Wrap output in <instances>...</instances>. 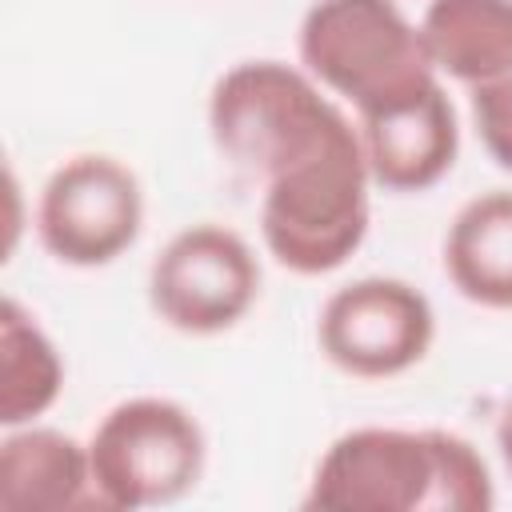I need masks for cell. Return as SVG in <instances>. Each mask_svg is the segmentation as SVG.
I'll return each instance as SVG.
<instances>
[{"mask_svg":"<svg viewBox=\"0 0 512 512\" xmlns=\"http://www.w3.org/2000/svg\"><path fill=\"white\" fill-rule=\"evenodd\" d=\"M348 124L312 72L288 60H240L208 92L212 144L260 184L320 152Z\"/></svg>","mask_w":512,"mask_h":512,"instance_id":"1","label":"cell"},{"mask_svg":"<svg viewBox=\"0 0 512 512\" xmlns=\"http://www.w3.org/2000/svg\"><path fill=\"white\" fill-rule=\"evenodd\" d=\"M372 176L356 120L308 160L284 168L260 196V240L296 276H324L348 264L372 220Z\"/></svg>","mask_w":512,"mask_h":512,"instance_id":"2","label":"cell"},{"mask_svg":"<svg viewBox=\"0 0 512 512\" xmlns=\"http://www.w3.org/2000/svg\"><path fill=\"white\" fill-rule=\"evenodd\" d=\"M300 64L356 112L380 108L436 76L420 24L396 0H312L296 28Z\"/></svg>","mask_w":512,"mask_h":512,"instance_id":"3","label":"cell"},{"mask_svg":"<svg viewBox=\"0 0 512 512\" xmlns=\"http://www.w3.org/2000/svg\"><path fill=\"white\" fill-rule=\"evenodd\" d=\"M100 508L136 512L188 496L208 460V440L192 408L172 396H128L112 404L88 436Z\"/></svg>","mask_w":512,"mask_h":512,"instance_id":"4","label":"cell"},{"mask_svg":"<svg viewBox=\"0 0 512 512\" xmlns=\"http://www.w3.org/2000/svg\"><path fill=\"white\" fill-rule=\"evenodd\" d=\"M144 228L140 176L108 152L60 160L36 196V236L68 268H104L124 256Z\"/></svg>","mask_w":512,"mask_h":512,"instance_id":"5","label":"cell"},{"mask_svg":"<svg viewBox=\"0 0 512 512\" xmlns=\"http://www.w3.org/2000/svg\"><path fill=\"white\" fill-rule=\"evenodd\" d=\"M260 280L252 244L236 228L200 220L168 236L156 252L148 268V304L184 336H216L252 312Z\"/></svg>","mask_w":512,"mask_h":512,"instance_id":"6","label":"cell"},{"mask_svg":"<svg viewBox=\"0 0 512 512\" xmlns=\"http://www.w3.org/2000/svg\"><path fill=\"white\" fill-rule=\"evenodd\" d=\"M436 340L432 300L400 276L340 284L316 316V344L332 368L356 380H388L416 368Z\"/></svg>","mask_w":512,"mask_h":512,"instance_id":"7","label":"cell"},{"mask_svg":"<svg viewBox=\"0 0 512 512\" xmlns=\"http://www.w3.org/2000/svg\"><path fill=\"white\" fill-rule=\"evenodd\" d=\"M436 428H352L336 436L308 480V508L432 512Z\"/></svg>","mask_w":512,"mask_h":512,"instance_id":"8","label":"cell"},{"mask_svg":"<svg viewBox=\"0 0 512 512\" xmlns=\"http://www.w3.org/2000/svg\"><path fill=\"white\" fill-rule=\"evenodd\" d=\"M356 132L368 176L384 192H428L460 156V116L440 76L380 108L356 112Z\"/></svg>","mask_w":512,"mask_h":512,"instance_id":"9","label":"cell"},{"mask_svg":"<svg viewBox=\"0 0 512 512\" xmlns=\"http://www.w3.org/2000/svg\"><path fill=\"white\" fill-rule=\"evenodd\" d=\"M0 508L4 512L100 508L88 444L48 424L8 428L0 444Z\"/></svg>","mask_w":512,"mask_h":512,"instance_id":"10","label":"cell"},{"mask_svg":"<svg viewBox=\"0 0 512 512\" xmlns=\"http://www.w3.org/2000/svg\"><path fill=\"white\" fill-rule=\"evenodd\" d=\"M416 24L436 76L476 88L512 68V0H428Z\"/></svg>","mask_w":512,"mask_h":512,"instance_id":"11","label":"cell"},{"mask_svg":"<svg viewBox=\"0 0 512 512\" xmlns=\"http://www.w3.org/2000/svg\"><path fill=\"white\" fill-rule=\"evenodd\" d=\"M444 272L464 300L512 312V188H488L456 208L444 232Z\"/></svg>","mask_w":512,"mask_h":512,"instance_id":"12","label":"cell"},{"mask_svg":"<svg viewBox=\"0 0 512 512\" xmlns=\"http://www.w3.org/2000/svg\"><path fill=\"white\" fill-rule=\"evenodd\" d=\"M64 392V356L44 324L16 300L0 304V424H36Z\"/></svg>","mask_w":512,"mask_h":512,"instance_id":"13","label":"cell"},{"mask_svg":"<svg viewBox=\"0 0 512 512\" xmlns=\"http://www.w3.org/2000/svg\"><path fill=\"white\" fill-rule=\"evenodd\" d=\"M496 504L488 460L460 432L436 428V496L432 512H488Z\"/></svg>","mask_w":512,"mask_h":512,"instance_id":"14","label":"cell"},{"mask_svg":"<svg viewBox=\"0 0 512 512\" xmlns=\"http://www.w3.org/2000/svg\"><path fill=\"white\" fill-rule=\"evenodd\" d=\"M468 104H472V124L484 152L512 172V68L488 84L468 88Z\"/></svg>","mask_w":512,"mask_h":512,"instance_id":"15","label":"cell"},{"mask_svg":"<svg viewBox=\"0 0 512 512\" xmlns=\"http://www.w3.org/2000/svg\"><path fill=\"white\" fill-rule=\"evenodd\" d=\"M496 448H500V460L512 476V392H508V400L500 408V420H496Z\"/></svg>","mask_w":512,"mask_h":512,"instance_id":"16","label":"cell"}]
</instances>
